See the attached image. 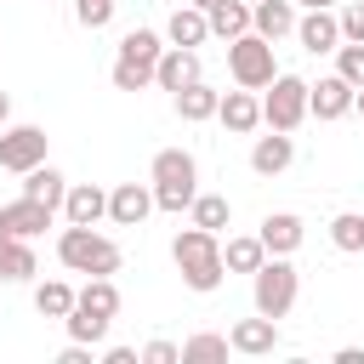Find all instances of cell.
Instances as JSON below:
<instances>
[{
  "instance_id": "ac0fdd59",
  "label": "cell",
  "mask_w": 364,
  "mask_h": 364,
  "mask_svg": "<svg viewBox=\"0 0 364 364\" xmlns=\"http://www.w3.org/2000/svg\"><path fill=\"white\" fill-rule=\"evenodd\" d=\"M63 216L80 222V228H97V222L108 216V193H102L97 182H68V193H63Z\"/></svg>"
},
{
  "instance_id": "d6a6232c",
  "label": "cell",
  "mask_w": 364,
  "mask_h": 364,
  "mask_svg": "<svg viewBox=\"0 0 364 364\" xmlns=\"http://www.w3.org/2000/svg\"><path fill=\"white\" fill-rule=\"evenodd\" d=\"M114 6L119 0H74V17H80V28H108L114 23Z\"/></svg>"
},
{
  "instance_id": "3957f363",
  "label": "cell",
  "mask_w": 364,
  "mask_h": 364,
  "mask_svg": "<svg viewBox=\"0 0 364 364\" xmlns=\"http://www.w3.org/2000/svg\"><path fill=\"white\" fill-rule=\"evenodd\" d=\"M57 262L68 267V273H119V245L108 239V233H97V228H80V222H68L63 233H57Z\"/></svg>"
},
{
  "instance_id": "7bdbcfd3",
  "label": "cell",
  "mask_w": 364,
  "mask_h": 364,
  "mask_svg": "<svg viewBox=\"0 0 364 364\" xmlns=\"http://www.w3.org/2000/svg\"><path fill=\"white\" fill-rule=\"evenodd\" d=\"M245 6H256V0H245Z\"/></svg>"
},
{
  "instance_id": "603a6c76",
  "label": "cell",
  "mask_w": 364,
  "mask_h": 364,
  "mask_svg": "<svg viewBox=\"0 0 364 364\" xmlns=\"http://www.w3.org/2000/svg\"><path fill=\"white\" fill-rule=\"evenodd\" d=\"M205 23H210L216 40H239V34H250V6L245 0H216L205 11Z\"/></svg>"
},
{
  "instance_id": "5bb4252c",
  "label": "cell",
  "mask_w": 364,
  "mask_h": 364,
  "mask_svg": "<svg viewBox=\"0 0 364 364\" xmlns=\"http://www.w3.org/2000/svg\"><path fill=\"white\" fill-rule=\"evenodd\" d=\"M296 40H301V51H313V57L336 51V46H341V23H336V11H330V6H318V11L296 17Z\"/></svg>"
},
{
  "instance_id": "484cf974",
  "label": "cell",
  "mask_w": 364,
  "mask_h": 364,
  "mask_svg": "<svg viewBox=\"0 0 364 364\" xmlns=\"http://www.w3.org/2000/svg\"><path fill=\"white\" fill-rule=\"evenodd\" d=\"M188 216H193V228H205V233H222V228L233 222V205H228V193H193Z\"/></svg>"
},
{
  "instance_id": "74e56055",
  "label": "cell",
  "mask_w": 364,
  "mask_h": 364,
  "mask_svg": "<svg viewBox=\"0 0 364 364\" xmlns=\"http://www.w3.org/2000/svg\"><path fill=\"white\" fill-rule=\"evenodd\" d=\"M336 364H364V347H341V353H336Z\"/></svg>"
},
{
  "instance_id": "60d3db41",
  "label": "cell",
  "mask_w": 364,
  "mask_h": 364,
  "mask_svg": "<svg viewBox=\"0 0 364 364\" xmlns=\"http://www.w3.org/2000/svg\"><path fill=\"white\" fill-rule=\"evenodd\" d=\"M353 108H358V114H364V85H358V91H353Z\"/></svg>"
},
{
  "instance_id": "d590c367",
  "label": "cell",
  "mask_w": 364,
  "mask_h": 364,
  "mask_svg": "<svg viewBox=\"0 0 364 364\" xmlns=\"http://www.w3.org/2000/svg\"><path fill=\"white\" fill-rule=\"evenodd\" d=\"M57 364H91V347H85V341H68V347L57 353Z\"/></svg>"
},
{
  "instance_id": "2e32d148",
  "label": "cell",
  "mask_w": 364,
  "mask_h": 364,
  "mask_svg": "<svg viewBox=\"0 0 364 364\" xmlns=\"http://www.w3.org/2000/svg\"><path fill=\"white\" fill-rule=\"evenodd\" d=\"M216 119H222V125H228L233 136H250V131L262 125V97L239 85V91H228V97L216 102Z\"/></svg>"
},
{
  "instance_id": "7a4b0ae2",
  "label": "cell",
  "mask_w": 364,
  "mask_h": 364,
  "mask_svg": "<svg viewBox=\"0 0 364 364\" xmlns=\"http://www.w3.org/2000/svg\"><path fill=\"white\" fill-rule=\"evenodd\" d=\"M148 188H154V210H171V216H182L188 205H193V193H199V159L188 154V148H159L154 154V165H148Z\"/></svg>"
},
{
  "instance_id": "4dcf8cb0",
  "label": "cell",
  "mask_w": 364,
  "mask_h": 364,
  "mask_svg": "<svg viewBox=\"0 0 364 364\" xmlns=\"http://www.w3.org/2000/svg\"><path fill=\"white\" fill-rule=\"evenodd\" d=\"M336 74L347 85H364V40H341L336 46Z\"/></svg>"
},
{
  "instance_id": "f35d334b",
  "label": "cell",
  "mask_w": 364,
  "mask_h": 364,
  "mask_svg": "<svg viewBox=\"0 0 364 364\" xmlns=\"http://www.w3.org/2000/svg\"><path fill=\"white\" fill-rule=\"evenodd\" d=\"M6 119H11V97L0 91V125H6Z\"/></svg>"
},
{
  "instance_id": "cb8c5ba5",
  "label": "cell",
  "mask_w": 364,
  "mask_h": 364,
  "mask_svg": "<svg viewBox=\"0 0 364 364\" xmlns=\"http://www.w3.org/2000/svg\"><path fill=\"white\" fill-rule=\"evenodd\" d=\"M216 102H222V91H210L205 80H193V85H182V91H176V114H182L188 125L216 119Z\"/></svg>"
},
{
  "instance_id": "ffe728a7",
  "label": "cell",
  "mask_w": 364,
  "mask_h": 364,
  "mask_svg": "<svg viewBox=\"0 0 364 364\" xmlns=\"http://www.w3.org/2000/svg\"><path fill=\"white\" fill-rule=\"evenodd\" d=\"M23 193L28 199H40V205H51V210H63V193H68V176L57 171V165H34V171H23Z\"/></svg>"
},
{
  "instance_id": "836d02e7",
  "label": "cell",
  "mask_w": 364,
  "mask_h": 364,
  "mask_svg": "<svg viewBox=\"0 0 364 364\" xmlns=\"http://www.w3.org/2000/svg\"><path fill=\"white\" fill-rule=\"evenodd\" d=\"M336 23H341V40H364V0H347L336 11Z\"/></svg>"
},
{
  "instance_id": "52a82bcc",
  "label": "cell",
  "mask_w": 364,
  "mask_h": 364,
  "mask_svg": "<svg viewBox=\"0 0 364 364\" xmlns=\"http://www.w3.org/2000/svg\"><path fill=\"white\" fill-rule=\"evenodd\" d=\"M228 74H233V85H245V91H262L279 68H273V40H262V34H239V40H228Z\"/></svg>"
},
{
  "instance_id": "f546056e",
  "label": "cell",
  "mask_w": 364,
  "mask_h": 364,
  "mask_svg": "<svg viewBox=\"0 0 364 364\" xmlns=\"http://www.w3.org/2000/svg\"><path fill=\"white\" fill-rule=\"evenodd\" d=\"M63 324H68V336H74V341L97 347V341L108 336V324H114V318H97V313H80V307H68V318H63Z\"/></svg>"
},
{
  "instance_id": "7402d4cb",
  "label": "cell",
  "mask_w": 364,
  "mask_h": 364,
  "mask_svg": "<svg viewBox=\"0 0 364 364\" xmlns=\"http://www.w3.org/2000/svg\"><path fill=\"white\" fill-rule=\"evenodd\" d=\"M165 40H171V46H205V40H210L205 11H199V6H176L171 23H165Z\"/></svg>"
},
{
  "instance_id": "30bf717a",
  "label": "cell",
  "mask_w": 364,
  "mask_h": 364,
  "mask_svg": "<svg viewBox=\"0 0 364 364\" xmlns=\"http://www.w3.org/2000/svg\"><path fill=\"white\" fill-rule=\"evenodd\" d=\"M148 210H154V188H148V182H119V188H108V222H114V228H142Z\"/></svg>"
},
{
  "instance_id": "4316f807",
  "label": "cell",
  "mask_w": 364,
  "mask_h": 364,
  "mask_svg": "<svg viewBox=\"0 0 364 364\" xmlns=\"http://www.w3.org/2000/svg\"><path fill=\"white\" fill-rule=\"evenodd\" d=\"M262 262H267V250H262L256 233H239V239L222 245V267H228V273H256Z\"/></svg>"
},
{
  "instance_id": "5b68a950",
  "label": "cell",
  "mask_w": 364,
  "mask_h": 364,
  "mask_svg": "<svg viewBox=\"0 0 364 364\" xmlns=\"http://www.w3.org/2000/svg\"><path fill=\"white\" fill-rule=\"evenodd\" d=\"M159 34L154 28H131L125 40H119V51H114V68H108V80H114V91H148L154 85V63H159Z\"/></svg>"
},
{
  "instance_id": "f1b7e54d",
  "label": "cell",
  "mask_w": 364,
  "mask_h": 364,
  "mask_svg": "<svg viewBox=\"0 0 364 364\" xmlns=\"http://www.w3.org/2000/svg\"><path fill=\"white\" fill-rule=\"evenodd\" d=\"M330 245L347 250V256L364 250V216H358V210H336V216H330Z\"/></svg>"
},
{
  "instance_id": "e575fe53",
  "label": "cell",
  "mask_w": 364,
  "mask_h": 364,
  "mask_svg": "<svg viewBox=\"0 0 364 364\" xmlns=\"http://www.w3.org/2000/svg\"><path fill=\"white\" fill-rule=\"evenodd\" d=\"M136 358H142V364H176V358H182V347H176V341H148Z\"/></svg>"
},
{
  "instance_id": "9c48e42d",
  "label": "cell",
  "mask_w": 364,
  "mask_h": 364,
  "mask_svg": "<svg viewBox=\"0 0 364 364\" xmlns=\"http://www.w3.org/2000/svg\"><path fill=\"white\" fill-rule=\"evenodd\" d=\"M193 80H205L199 51H193V46H165V51H159V63H154V85L176 97V91H182V85H193Z\"/></svg>"
},
{
  "instance_id": "8992f818",
  "label": "cell",
  "mask_w": 364,
  "mask_h": 364,
  "mask_svg": "<svg viewBox=\"0 0 364 364\" xmlns=\"http://www.w3.org/2000/svg\"><path fill=\"white\" fill-rule=\"evenodd\" d=\"M262 91H267L262 97V125L267 131H296L307 119V80L301 74H273Z\"/></svg>"
},
{
  "instance_id": "4fadbf2b",
  "label": "cell",
  "mask_w": 364,
  "mask_h": 364,
  "mask_svg": "<svg viewBox=\"0 0 364 364\" xmlns=\"http://www.w3.org/2000/svg\"><path fill=\"white\" fill-rule=\"evenodd\" d=\"M228 347L233 353H245V358H267L273 347H279V318H239L233 330H228Z\"/></svg>"
},
{
  "instance_id": "d4e9b609",
  "label": "cell",
  "mask_w": 364,
  "mask_h": 364,
  "mask_svg": "<svg viewBox=\"0 0 364 364\" xmlns=\"http://www.w3.org/2000/svg\"><path fill=\"white\" fill-rule=\"evenodd\" d=\"M40 273V262H34V250H28V239H11V233H0V279H34Z\"/></svg>"
},
{
  "instance_id": "44dd1931",
  "label": "cell",
  "mask_w": 364,
  "mask_h": 364,
  "mask_svg": "<svg viewBox=\"0 0 364 364\" xmlns=\"http://www.w3.org/2000/svg\"><path fill=\"white\" fill-rule=\"evenodd\" d=\"M74 307H80V313H97V318H114V313H119V290H114V279H108V273H91L85 290H74Z\"/></svg>"
},
{
  "instance_id": "d6986e66",
  "label": "cell",
  "mask_w": 364,
  "mask_h": 364,
  "mask_svg": "<svg viewBox=\"0 0 364 364\" xmlns=\"http://www.w3.org/2000/svg\"><path fill=\"white\" fill-rule=\"evenodd\" d=\"M250 34H262V40H284V34H296V0H256L250 6Z\"/></svg>"
},
{
  "instance_id": "7c38bea8",
  "label": "cell",
  "mask_w": 364,
  "mask_h": 364,
  "mask_svg": "<svg viewBox=\"0 0 364 364\" xmlns=\"http://www.w3.org/2000/svg\"><path fill=\"white\" fill-rule=\"evenodd\" d=\"M353 91L358 85H347L341 74H324L318 85H307V114L313 119H341V114H353Z\"/></svg>"
},
{
  "instance_id": "ab89813d",
  "label": "cell",
  "mask_w": 364,
  "mask_h": 364,
  "mask_svg": "<svg viewBox=\"0 0 364 364\" xmlns=\"http://www.w3.org/2000/svg\"><path fill=\"white\" fill-rule=\"evenodd\" d=\"M296 6H307V11H318V6H330V11H336V0H296Z\"/></svg>"
},
{
  "instance_id": "277c9868",
  "label": "cell",
  "mask_w": 364,
  "mask_h": 364,
  "mask_svg": "<svg viewBox=\"0 0 364 364\" xmlns=\"http://www.w3.org/2000/svg\"><path fill=\"white\" fill-rule=\"evenodd\" d=\"M296 296H301V273H296L290 256H267V262L250 273V301H256L262 318H284V313L296 307Z\"/></svg>"
},
{
  "instance_id": "1f68e13d",
  "label": "cell",
  "mask_w": 364,
  "mask_h": 364,
  "mask_svg": "<svg viewBox=\"0 0 364 364\" xmlns=\"http://www.w3.org/2000/svg\"><path fill=\"white\" fill-rule=\"evenodd\" d=\"M182 358H228V336L199 330V336H188V341H182Z\"/></svg>"
},
{
  "instance_id": "b9f144b4",
  "label": "cell",
  "mask_w": 364,
  "mask_h": 364,
  "mask_svg": "<svg viewBox=\"0 0 364 364\" xmlns=\"http://www.w3.org/2000/svg\"><path fill=\"white\" fill-rule=\"evenodd\" d=\"M188 6H199V11H210V6H216V0H188Z\"/></svg>"
},
{
  "instance_id": "6da1fadb",
  "label": "cell",
  "mask_w": 364,
  "mask_h": 364,
  "mask_svg": "<svg viewBox=\"0 0 364 364\" xmlns=\"http://www.w3.org/2000/svg\"><path fill=\"white\" fill-rule=\"evenodd\" d=\"M171 262H176V273H182V284L188 290H199V296H210L216 284H222V233H205V228H182L176 239H171Z\"/></svg>"
},
{
  "instance_id": "e0dca14e",
  "label": "cell",
  "mask_w": 364,
  "mask_h": 364,
  "mask_svg": "<svg viewBox=\"0 0 364 364\" xmlns=\"http://www.w3.org/2000/svg\"><path fill=\"white\" fill-rule=\"evenodd\" d=\"M290 159H296L290 131H267V136L250 142V171H256V176H279V171H290Z\"/></svg>"
},
{
  "instance_id": "9a60e30c",
  "label": "cell",
  "mask_w": 364,
  "mask_h": 364,
  "mask_svg": "<svg viewBox=\"0 0 364 364\" xmlns=\"http://www.w3.org/2000/svg\"><path fill=\"white\" fill-rule=\"evenodd\" d=\"M301 233H307V222H301L296 210H273V216H262V228H256V239H262L267 256H290V250L301 245Z\"/></svg>"
},
{
  "instance_id": "8fae6325",
  "label": "cell",
  "mask_w": 364,
  "mask_h": 364,
  "mask_svg": "<svg viewBox=\"0 0 364 364\" xmlns=\"http://www.w3.org/2000/svg\"><path fill=\"white\" fill-rule=\"evenodd\" d=\"M51 205H40V199H11V205H0V233H11V239H34V233H46L51 228Z\"/></svg>"
},
{
  "instance_id": "83f0119b",
  "label": "cell",
  "mask_w": 364,
  "mask_h": 364,
  "mask_svg": "<svg viewBox=\"0 0 364 364\" xmlns=\"http://www.w3.org/2000/svg\"><path fill=\"white\" fill-rule=\"evenodd\" d=\"M68 307H74V290H68L63 279L34 284V313H40V318H68Z\"/></svg>"
},
{
  "instance_id": "8d00e7d4",
  "label": "cell",
  "mask_w": 364,
  "mask_h": 364,
  "mask_svg": "<svg viewBox=\"0 0 364 364\" xmlns=\"http://www.w3.org/2000/svg\"><path fill=\"white\" fill-rule=\"evenodd\" d=\"M102 364H136V347H108Z\"/></svg>"
},
{
  "instance_id": "ba28073f",
  "label": "cell",
  "mask_w": 364,
  "mask_h": 364,
  "mask_svg": "<svg viewBox=\"0 0 364 364\" xmlns=\"http://www.w3.org/2000/svg\"><path fill=\"white\" fill-rule=\"evenodd\" d=\"M46 148H51V136L40 131V125H0V171H34L40 159H46Z\"/></svg>"
}]
</instances>
